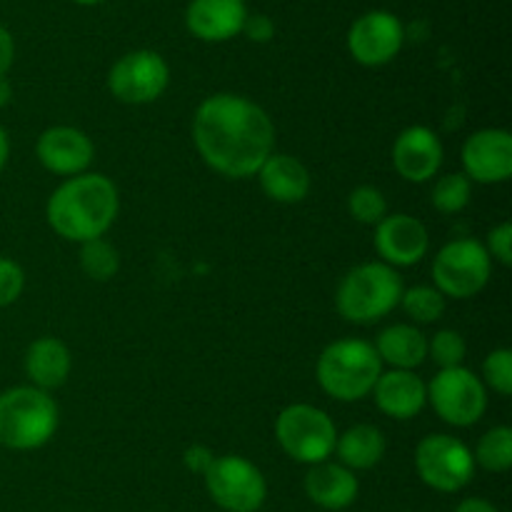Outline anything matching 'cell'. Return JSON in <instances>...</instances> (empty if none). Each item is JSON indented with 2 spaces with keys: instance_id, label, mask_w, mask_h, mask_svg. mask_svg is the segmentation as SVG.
<instances>
[{
  "instance_id": "cell-16",
  "label": "cell",
  "mask_w": 512,
  "mask_h": 512,
  "mask_svg": "<svg viewBox=\"0 0 512 512\" xmlns=\"http://www.w3.org/2000/svg\"><path fill=\"white\" fill-rule=\"evenodd\" d=\"M40 165L55 175H80L93 163L95 148L88 135L70 125H55L38 138L35 145Z\"/></svg>"
},
{
  "instance_id": "cell-39",
  "label": "cell",
  "mask_w": 512,
  "mask_h": 512,
  "mask_svg": "<svg viewBox=\"0 0 512 512\" xmlns=\"http://www.w3.org/2000/svg\"><path fill=\"white\" fill-rule=\"evenodd\" d=\"M78 5H95V3H103V0H73Z\"/></svg>"
},
{
  "instance_id": "cell-38",
  "label": "cell",
  "mask_w": 512,
  "mask_h": 512,
  "mask_svg": "<svg viewBox=\"0 0 512 512\" xmlns=\"http://www.w3.org/2000/svg\"><path fill=\"white\" fill-rule=\"evenodd\" d=\"M10 98H13V88H10L8 78H0V108H5Z\"/></svg>"
},
{
  "instance_id": "cell-19",
  "label": "cell",
  "mask_w": 512,
  "mask_h": 512,
  "mask_svg": "<svg viewBox=\"0 0 512 512\" xmlns=\"http://www.w3.org/2000/svg\"><path fill=\"white\" fill-rule=\"evenodd\" d=\"M255 175H258L263 193L283 205L303 203L310 193V183H313L303 160L285 153L270 155Z\"/></svg>"
},
{
  "instance_id": "cell-29",
  "label": "cell",
  "mask_w": 512,
  "mask_h": 512,
  "mask_svg": "<svg viewBox=\"0 0 512 512\" xmlns=\"http://www.w3.org/2000/svg\"><path fill=\"white\" fill-rule=\"evenodd\" d=\"M465 353H468V345L458 330H438L433 340H428V358H433L440 370L463 365Z\"/></svg>"
},
{
  "instance_id": "cell-7",
  "label": "cell",
  "mask_w": 512,
  "mask_h": 512,
  "mask_svg": "<svg viewBox=\"0 0 512 512\" xmlns=\"http://www.w3.org/2000/svg\"><path fill=\"white\" fill-rule=\"evenodd\" d=\"M490 270H493V258L485 245L473 238H463L440 248L433 263V280L445 298L465 300L478 295L488 285Z\"/></svg>"
},
{
  "instance_id": "cell-3",
  "label": "cell",
  "mask_w": 512,
  "mask_h": 512,
  "mask_svg": "<svg viewBox=\"0 0 512 512\" xmlns=\"http://www.w3.org/2000/svg\"><path fill=\"white\" fill-rule=\"evenodd\" d=\"M383 373L378 353L370 343L358 338H343L330 343L320 353L315 375L318 383L330 398L340 403H355L373 393Z\"/></svg>"
},
{
  "instance_id": "cell-22",
  "label": "cell",
  "mask_w": 512,
  "mask_h": 512,
  "mask_svg": "<svg viewBox=\"0 0 512 512\" xmlns=\"http://www.w3.org/2000/svg\"><path fill=\"white\" fill-rule=\"evenodd\" d=\"M373 348L380 363H388L393 370H415L428 360V338L408 323L385 328Z\"/></svg>"
},
{
  "instance_id": "cell-1",
  "label": "cell",
  "mask_w": 512,
  "mask_h": 512,
  "mask_svg": "<svg viewBox=\"0 0 512 512\" xmlns=\"http://www.w3.org/2000/svg\"><path fill=\"white\" fill-rule=\"evenodd\" d=\"M200 158L225 178H250L273 155L275 125L253 100L233 93L210 95L193 118Z\"/></svg>"
},
{
  "instance_id": "cell-37",
  "label": "cell",
  "mask_w": 512,
  "mask_h": 512,
  "mask_svg": "<svg viewBox=\"0 0 512 512\" xmlns=\"http://www.w3.org/2000/svg\"><path fill=\"white\" fill-rule=\"evenodd\" d=\"M8 155H10V140H8V133H5L3 128H0V170L5 168V163H8Z\"/></svg>"
},
{
  "instance_id": "cell-27",
  "label": "cell",
  "mask_w": 512,
  "mask_h": 512,
  "mask_svg": "<svg viewBox=\"0 0 512 512\" xmlns=\"http://www.w3.org/2000/svg\"><path fill=\"white\" fill-rule=\"evenodd\" d=\"M470 190H473V183L468 180V175L448 173L433 185V195H430V200H433L435 210H440V213L445 215H455L460 213V210L468 208Z\"/></svg>"
},
{
  "instance_id": "cell-6",
  "label": "cell",
  "mask_w": 512,
  "mask_h": 512,
  "mask_svg": "<svg viewBox=\"0 0 512 512\" xmlns=\"http://www.w3.org/2000/svg\"><path fill=\"white\" fill-rule=\"evenodd\" d=\"M275 438L295 463L318 465L333 455L338 430L325 410L308 403H293L275 420Z\"/></svg>"
},
{
  "instance_id": "cell-12",
  "label": "cell",
  "mask_w": 512,
  "mask_h": 512,
  "mask_svg": "<svg viewBox=\"0 0 512 512\" xmlns=\"http://www.w3.org/2000/svg\"><path fill=\"white\" fill-rule=\"evenodd\" d=\"M405 40V28L398 15L388 10H373L365 13L350 25L348 50L365 68H380L388 65L400 53Z\"/></svg>"
},
{
  "instance_id": "cell-15",
  "label": "cell",
  "mask_w": 512,
  "mask_h": 512,
  "mask_svg": "<svg viewBox=\"0 0 512 512\" xmlns=\"http://www.w3.org/2000/svg\"><path fill=\"white\" fill-rule=\"evenodd\" d=\"M393 165L408 183H428L443 165V143L425 125H410L395 138Z\"/></svg>"
},
{
  "instance_id": "cell-31",
  "label": "cell",
  "mask_w": 512,
  "mask_h": 512,
  "mask_svg": "<svg viewBox=\"0 0 512 512\" xmlns=\"http://www.w3.org/2000/svg\"><path fill=\"white\" fill-rule=\"evenodd\" d=\"M25 288V273L15 260L0 258V308H8Z\"/></svg>"
},
{
  "instance_id": "cell-17",
  "label": "cell",
  "mask_w": 512,
  "mask_h": 512,
  "mask_svg": "<svg viewBox=\"0 0 512 512\" xmlns=\"http://www.w3.org/2000/svg\"><path fill=\"white\" fill-rule=\"evenodd\" d=\"M248 8L245 0H190L185 25L205 43H223L243 33Z\"/></svg>"
},
{
  "instance_id": "cell-14",
  "label": "cell",
  "mask_w": 512,
  "mask_h": 512,
  "mask_svg": "<svg viewBox=\"0 0 512 512\" xmlns=\"http://www.w3.org/2000/svg\"><path fill=\"white\" fill-rule=\"evenodd\" d=\"M375 248L390 268H408L420 263L430 248L428 228L408 213L385 215L375 225Z\"/></svg>"
},
{
  "instance_id": "cell-34",
  "label": "cell",
  "mask_w": 512,
  "mask_h": 512,
  "mask_svg": "<svg viewBox=\"0 0 512 512\" xmlns=\"http://www.w3.org/2000/svg\"><path fill=\"white\" fill-rule=\"evenodd\" d=\"M213 460H215L213 450L205 448V445H190L183 455L185 468L193 470V473H198V475H205V470L213 465Z\"/></svg>"
},
{
  "instance_id": "cell-10",
  "label": "cell",
  "mask_w": 512,
  "mask_h": 512,
  "mask_svg": "<svg viewBox=\"0 0 512 512\" xmlns=\"http://www.w3.org/2000/svg\"><path fill=\"white\" fill-rule=\"evenodd\" d=\"M415 470L428 488L458 493L473 480V450L453 435H428L415 448Z\"/></svg>"
},
{
  "instance_id": "cell-35",
  "label": "cell",
  "mask_w": 512,
  "mask_h": 512,
  "mask_svg": "<svg viewBox=\"0 0 512 512\" xmlns=\"http://www.w3.org/2000/svg\"><path fill=\"white\" fill-rule=\"evenodd\" d=\"M15 58V43H13V35L8 33V28L0 25V78H5L13 65Z\"/></svg>"
},
{
  "instance_id": "cell-20",
  "label": "cell",
  "mask_w": 512,
  "mask_h": 512,
  "mask_svg": "<svg viewBox=\"0 0 512 512\" xmlns=\"http://www.w3.org/2000/svg\"><path fill=\"white\" fill-rule=\"evenodd\" d=\"M305 495L323 510H345L358 500V478L340 463L310 465L305 475Z\"/></svg>"
},
{
  "instance_id": "cell-32",
  "label": "cell",
  "mask_w": 512,
  "mask_h": 512,
  "mask_svg": "<svg viewBox=\"0 0 512 512\" xmlns=\"http://www.w3.org/2000/svg\"><path fill=\"white\" fill-rule=\"evenodd\" d=\"M485 250H488L490 258H495L500 265L510 268L512 265V223L505 220V223H500L498 228L490 230Z\"/></svg>"
},
{
  "instance_id": "cell-5",
  "label": "cell",
  "mask_w": 512,
  "mask_h": 512,
  "mask_svg": "<svg viewBox=\"0 0 512 512\" xmlns=\"http://www.w3.org/2000/svg\"><path fill=\"white\" fill-rule=\"evenodd\" d=\"M403 278L385 263H363L350 270L335 295V308L348 323L370 325L400 305Z\"/></svg>"
},
{
  "instance_id": "cell-13",
  "label": "cell",
  "mask_w": 512,
  "mask_h": 512,
  "mask_svg": "<svg viewBox=\"0 0 512 512\" xmlns=\"http://www.w3.org/2000/svg\"><path fill=\"white\" fill-rule=\"evenodd\" d=\"M463 168L470 183H505L512 175V135L503 128L470 135L463 145Z\"/></svg>"
},
{
  "instance_id": "cell-33",
  "label": "cell",
  "mask_w": 512,
  "mask_h": 512,
  "mask_svg": "<svg viewBox=\"0 0 512 512\" xmlns=\"http://www.w3.org/2000/svg\"><path fill=\"white\" fill-rule=\"evenodd\" d=\"M243 33L248 35L253 43H268L275 35V25L268 15H248L243 25Z\"/></svg>"
},
{
  "instance_id": "cell-21",
  "label": "cell",
  "mask_w": 512,
  "mask_h": 512,
  "mask_svg": "<svg viewBox=\"0 0 512 512\" xmlns=\"http://www.w3.org/2000/svg\"><path fill=\"white\" fill-rule=\"evenodd\" d=\"M73 358L63 340L53 335H43L35 340L25 353V373L33 380V388L38 390H55L68 380Z\"/></svg>"
},
{
  "instance_id": "cell-8",
  "label": "cell",
  "mask_w": 512,
  "mask_h": 512,
  "mask_svg": "<svg viewBox=\"0 0 512 512\" xmlns=\"http://www.w3.org/2000/svg\"><path fill=\"white\" fill-rule=\"evenodd\" d=\"M428 403L443 423L453 428H470L488 408V390L473 370L445 368L428 383Z\"/></svg>"
},
{
  "instance_id": "cell-26",
  "label": "cell",
  "mask_w": 512,
  "mask_h": 512,
  "mask_svg": "<svg viewBox=\"0 0 512 512\" xmlns=\"http://www.w3.org/2000/svg\"><path fill=\"white\" fill-rule=\"evenodd\" d=\"M400 305H403L408 318H413L415 323L430 325L443 318L445 295L438 288H433V285H415V288L403 290Z\"/></svg>"
},
{
  "instance_id": "cell-28",
  "label": "cell",
  "mask_w": 512,
  "mask_h": 512,
  "mask_svg": "<svg viewBox=\"0 0 512 512\" xmlns=\"http://www.w3.org/2000/svg\"><path fill=\"white\" fill-rule=\"evenodd\" d=\"M348 210L358 223L378 225L388 215V200L373 185H358L348 195Z\"/></svg>"
},
{
  "instance_id": "cell-9",
  "label": "cell",
  "mask_w": 512,
  "mask_h": 512,
  "mask_svg": "<svg viewBox=\"0 0 512 512\" xmlns=\"http://www.w3.org/2000/svg\"><path fill=\"white\" fill-rule=\"evenodd\" d=\"M203 480L213 503L228 512H258L268 498L263 473L240 455L215 458Z\"/></svg>"
},
{
  "instance_id": "cell-30",
  "label": "cell",
  "mask_w": 512,
  "mask_h": 512,
  "mask_svg": "<svg viewBox=\"0 0 512 512\" xmlns=\"http://www.w3.org/2000/svg\"><path fill=\"white\" fill-rule=\"evenodd\" d=\"M483 378L488 388H493L495 393L508 398L512 395V350L498 348L485 358L483 363Z\"/></svg>"
},
{
  "instance_id": "cell-18",
  "label": "cell",
  "mask_w": 512,
  "mask_h": 512,
  "mask_svg": "<svg viewBox=\"0 0 512 512\" xmlns=\"http://www.w3.org/2000/svg\"><path fill=\"white\" fill-rule=\"evenodd\" d=\"M373 398L390 418L410 420L428 403V385L413 370H388V373H380Z\"/></svg>"
},
{
  "instance_id": "cell-4",
  "label": "cell",
  "mask_w": 512,
  "mask_h": 512,
  "mask_svg": "<svg viewBox=\"0 0 512 512\" xmlns=\"http://www.w3.org/2000/svg\"><path fill=\"white\" fill-rule=\"evenodd\" d=\"M58 430V405L45 390L20 385L0 393V445L38 450Z\"/></svg>"
},
{
  "instance_id": "cell-24",
  "label": "cell",
  "mask_w": 512,
  "mask_h": 512,
  "mask_svg": "<svg viewBox=\"0 0 512 512\" xmlns=\"http://www.w3.org/2000/svg\"><path fill=\"white\" fill-rule=\"evenodd\" d=\"M475 465L488 473H508L512 468V430L508 425L488 430L475 448Z\"/></svg>"
},
{
  "instance_id": "cell-11",
  "label": "cell",
  "mask_w": 512,
  "mask_h": 512,
  "mask_svg": "<svg viewBox=\"0 0 512 512\" xmlns=\"http://www.w3.org/2000/svg\"><path fill=\"white\" fill-rule=\"evenodd\" d=\"M170 83V68L155 50H133L108 73V88L120 103L145 105L158 100Z\"/></svg>"
},
{
  "instance_id": "cell-2",
  "label": "cell",
  "mask_w": 512,
  "mask_h": 512,
  "mask_svg": "<svg viewBox=\"0 0 512 512\" xmlns=\"http://www.w3.org/2000/svg\"><path fill=\"white\" fill-rule=\"evenodd\" d=\"M120 198L113 180L100 173H80L65 180L48 200V223L73 243L103 238L118 218Z\"/></svg>"
},
{
  "instance_id": "cell-36",
  "label": "cell",
  "mask_w": 512,
  "mask_h": 512,
  "mask_svg": "<svg viewBox=\"0 0 512 512\" xmlns=\"http://www.w3.org/2000/svg\"><path fill=\"white\" fill-rule=\"evenodd\" d=\"M455 512H500L490 500L483 498H468L455 508Z\"/></svg>"
},
{
  "instance_id": "cell-23",
  "label": "cell",
  "mask_w": 512,
  "mask_h": 512,
  "mask_svg": "<svg viewBox=\"0 0 512 512\" xmlns=\"http://www.w3.org/2000/svg\"><path fill=\"white\" fill-rule=\"evenodd\" d=\"M385 448H388L385 435L375 425L360 423L338 435L333 453H338L340 465L355 473V470L375 468L385 458Z\"/></svg>"
},
{
  "instance_id": "cell-25",
  "label": "cell",
  "mask_w": 512,
  "mask_h": 512,
  "mask_svg": "<svg viewBox=\"0 0 512 512\" xmlns=\"http://www.w3.org/2000/svg\"><path fill=\"white\" fill-rule=\"evenodd\" d=\"M80 268L90 280L105 283L118 273L120 255L115 245H110L105 238L88 240V243H80Z\"/></svg>"
}]
</instances>
